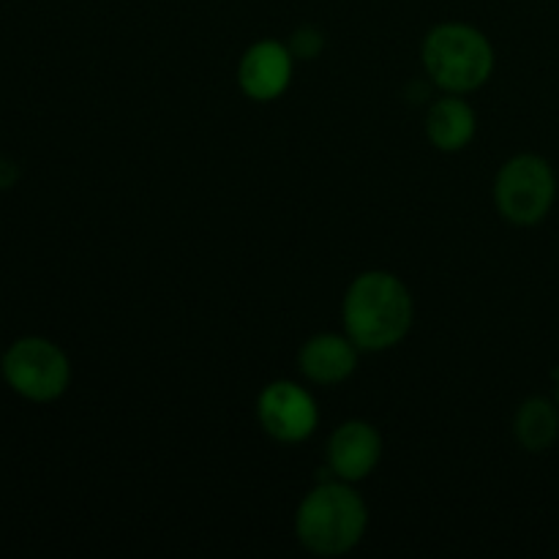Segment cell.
I'll list each match as a JSON object with an SVG mask.
<instances>
[{
	"label": "cell",
	"instance_id": "cell-1",
	"mask_svg": "<svg viewBox=\"0 0 559 559\" xmlns=\"http://www.w3.org/2000/svg\"><path fill=\"white\" fill-rule=\"evenodd\" d=\"M344 328L358 349L382 353L413 328L415 306L407 284L388 271L360 273L344 295Z\"/></svg>",
	"mask_w": 559,
	"mask_h": 559
},
{
	"label": "cell",
	"instance_id": "cell-2",
	"mask_svg": "<svg viewBox=\"0 0 559 559\" xmlns=\"http://www.w3.org/2000/svg\"><path fill=\"white\" fill-rule=\"evenodd\" d=\"M369 527V508L347 480H320L295 513L300 546L320 557L353 551Z\"/></svg>",
	"mask_w": 559,
	"mask_h": 559
},
{
	"label": "cell",
	"instance_id": "cell-3",
	"mask_svg": "<svg viewBox=\"0 0 559 559\" xmlns=\"http://www.w3.org/2000/svg\"><path fill=\"white\" fill-rule=\"evenodd\" d=\"M424 66L442 91L469 93L489 82L495 71V49L478 27L445 22L426 36Z\"/></svg>",
	"mask_w": 559,
	"mask_h": 559
},
{
	"label": "cell",
	"instance_id": "cell-4",
	"mask_svg": "<svg viewBox=\"0 0 559 559\" xmlns=\"http://www.w3.org/2000/svg\"><path fill=\"white\" fill-rule=\"evenodd\" d=\"M557 200V175L544 156L519 153L508 158L495 180V205L502 218L533 227L549 216Z\"/></svg>",
	"mask_w": 559,
	"mask_h": 559
},
{
	"label": "cell",
	"instance_id": "cell-5",
	"mask_svg": "<svg viewBox=\"0 0 559 559\" xmlns=\"http://www.w3.org/2000/svg\"><path fill=\"white\" fill-rule=\"evenodd\" d=\"M3 374L20 396L55 402L71 380L69 358L47 338H20L3 358Z\"/></svg>",
	"mask_w": 559,
	"mask_h": 559
},
{
	"label": "cell",
	"instance_id": "cell-6",
	"mask_svg": "<svg viewBox=\"0 0 559 559\" xmlns=\"http://www.w3.org/2000/svg\"><path fill=\"white\" fill-rule=\"evenodd\" d=\"M257 418H260L262 429L278 442H304L314 435L317 424H320V413L306 388L298 382L278 380L271 382L265 391L257 399Z\"/></svg>",
	"mask_w": 559,
	"mask_h": 559
},
{
	"label": "cell",
	"instance_id": "cell-7",
	"mask_svg": "<svg viewBox=\"0 0 559 559\" xmlns=\"http://www.w3.org/2000/svg\"><path fill=\"white\" fill-rule=\"evenodd\" d=\"M293 63L295 55L289 52L287 44L273 38L251 44L238 66L240 91L254 102H273L284 96L293 82Z\"/></svg>",
	"mask_w": 559,
	"mask_h": 559
},
{
	"label": "cell",
	"instance_id": "cell-8",
	"mask_svg": "<svg viewBox=\"0 0 559 559\" xmlns=\"http://www.w3.org/2000/svg\"><path fill=\"white\" fill-rule=\"evenodd\" d=\"M382 459V437L366 420H347L338 426L328 442V467L333 478L358 484L369 478Z\"/></svg>",
	"mask_w": 559,
	"mask_h": 559
},
{
	"label": "cell",
	"instance_id": "cell-9",
	"mask_svg": "<svg viewBox=\"0 0 559 559\" xmlns=\"http://www.w3.org/2000/svg\"><path fill=\"white\" fill-rule=\"evenodd\" d=\"M300 371L317 385H338L353 377L358 366V344L338 333H317L298 355Z\"/></svg>",
	"mask_w": 559,
	"mask_h": 559
},
{
	"label": "cell",
	"instance_id": "cell-10",
	"mask_svg": "<svg viewBox=\"0 0 559 559\" xmlns=\"http://www.w3.org/2000/svg\"><path fill=\"white\" fill-rule=\"evenodd\" d=\"M475 131H478L475 109L464 98H459V93L435 102L426 115V136L437 151H464L475 140Z\"/></svg>",
	"mask_w": 559,
	"mask_h": 559
},
{
	"label": "cell",
	"instance_id": "cell-11",
	"mask_svg": "<svg viewBox=\"0 0 559 559\" xmlns=\"http://www.w3.org/2000/svg\"><path fill=\"white\" fill-rule=\"evenodd\" d=\"M513 437L527 453H546L559 437V407L546 396H530L513 415Z\"/></svg>",
	"mask_w": 559,
	"mask_h": 559
},
{
	"label": "cell",
	"instance_id": "cell-12",
	"mask_svg": "<svg viewBox=\"0 0 559 559\" xmlns=\"http://www.w3.org/2000/svg\"><path fill=\"white\" fill-rule=\"evenodd\" d=\"M289 52L300 60H314L325 49V36L317 27H300L293 33V41L287 44Z\"/></svg>",
	"mask_w": 559,
	"mask_h": 559
},
{
	"label": "cell",
	"instance_id": "cell-13",
	"mask_svg": "<svg viewBox=\"0 0 559 559\" xmlns=\"http://www.w3.org/2000/svg\"><path fill=\"white\" fill-rule=\"evenodd\" d=\"M16 178H20V169H16V164L0 156V191L11 189V186L16 183Z\"/></svg>",
	"mask_w": 559,
	"mask_h": 559
},
{
	"label": "cell",
	"instance_id": "cell-14",
	"mask_svg": "<svg viewBox=\"0 0 559 559\" xmlns=\"http://www.w3.org/2000/svg\"><path fill=\"white\" fill-rule=\"evenodd\" d=\"M555 380H557V391H555V402H557V407H559V369H555Z\"/></svg>",
	"mask_w": 559,
	"mask_h": 559
}]
</instances>
